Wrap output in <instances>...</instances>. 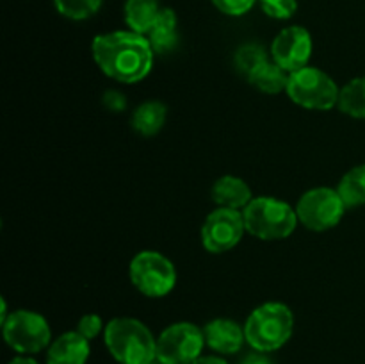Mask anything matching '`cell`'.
<instances>
[{
  "instance_id": "6da1fadb",
  "label": "cell",
  "mask_w": 365,
  "mask_h": 364,
  "mask_svg": "<svg viewBox=\"0 0 365 364\" xmlns=\"http://www.w3.org/2000/svg\"><path fill=\"white\" fill-rule=\"evenodd\" d=\"M93 59L96 66L123 84H135L150 74L153 52L148 38L134 31H116L93 39Z\"/></svg>"
},
{
  "instance_id": "7a4b0ae2",
  "label": "cell",
  "mask_w": 365,
  "mask_h": 364,
  "mask_svg": "<svg viewBox=\"0 0 365 364\" xmlns=\"http://www.w3.org/2000/svg\"><path fill=\"white\" fill-rule=\"evenodd\" d=\"M103 341L120 364H153L157 360V339L143 321L135 318H114L106 325Z\"/></svg>"
},
{
  "instance_id": "3957f363",
  "label": "cell",
  "mask_w": 365,
  "mask_h": 364,
  "mask_svg": "<svg viewBox=\"0 0 365 364\" xmlns=\"http://www.w3.org/2000/svg\"><path fill=\"white\" fill-rule=\"evenodd\" d=\"M246 343L255 352L271 353L287 345L294 332V314L282 302H266L255 307L245 321Z\"/></svg>"
},
{
  "instance_id": "277c9868",
  "label": "cell",
  "mask_w": 365,
  "mask_h": 364,
  "mask_svg": "<svg viewBox=\"0 0 365 364\" xmlns=\"http://www.w3.org/2000/svg\"><path fill=\"white\" fill-rule=\"evenodd\" d=\"M246 232L262 241L287 239L298 227L296 207L274 196H257L242 211Z\"/></svg>"
},
{
  "instance_id": "5b68a950",
  "label": "cell",
  "mask_w": 365,
  "mask_h": 364,
  "mask_svg": "<svg viewBox=\"0 0 365 364\" xmlns=\"http://www.w3.org/2000/svg\"><path fill=\"white\" fill-rule=\"evenodd\" d=\"M287 95L296 106L310 111H328L337 107L341 88L337 82L316 66H305L289 74Z\"/></svg>"
},
{
  "instance_id": "8992f818",
  "label": "cell",
  "mask_w": 365,
  "mask_h": 364,
  "mask_svg": "<svg viewBox=\"0 0 365 364\" xmlns=\"http://www.w3.org/2000/svg\"><path fill=\"white\" fill-rule=\"evenodd\" d=\"M128 275L134 288L148 298H163L170 295L177 284L175 264L155 250L135 253L128 266Z\"/></svg>"
},
{
  "instance_id": "52a82bcc",
  "label": "cell",
  "mask_w": 365,
  "mask_h": 364,
  "mask_svg": "<svg viewBox=\"0 0 365 364\" xmlns=\"http://www.w3.org/2000/svg\"><path fill=\"white\" fill-rule=\"evenodd\" d=\"M4 341L21 355H32L48 348L52 343V330L45 316L27 309L13 310L2 321Z\"/></svg>"
},
{
  "instance_id": "ba28073f",
  "label": "cell",
  "mask_w": 365,
  "mask_h": 364,
  "mask_svg": "<svg viewBox=\"0 0 365 364\" xmlns=\"http://www.w3.org/2000/svg\"><path fill=\"white\" fill-rule=\"evenodd\" d=\"M346 203L334 188H312L299 196L296 214L299 223L314 232H324L337 227L344 218Z\"/></svg>"
},
{
  "instance_id": "9c48e42d",
  "label": "cell",
  "mask_w": 365,
  "mask_h": 364,
  "mask_svg": "<svg viewBox=\"0 0 365 364\" xmlns=\"http://www.w3.org/2000/svg\"><path fill=\"white\" fill-rule=\"evenodd\" d=\"M203 328L191 321H178L164 328L157 338V363L191 364L205 348Z\"/></svg>"
},
{
  "instance_id": "30bf717a",
  "label": "cell",
  "mask_w": 365,
  "mask_h": 364,
  "mask_svg": "<svg viewBox=\"0 0 365 364\" xmlns=\"http://www.w3.org/2000/svg\"><path fill=\"white\" fill-rule=\"evenodd\" d=\"M246 232L242 211L217 207L202 225L203 248L210 253H225L241 243Z\"/></svg>"
},
{
  "instance_id": "8fae6325",
  "label": "cell",
  "mask_w": 365,
  "mask_h": 364,
  "mask_svg": "<svg viewBox=\"0 0 365 364\" xmlns=\"http://www.w3.org/2000/svg\"><path fill=\"white\" fill-rule=\"evenodd\" d=\"M312 49L310 32L302 25H291L282 29L271 43V59L287 74H292L309 66Z\"/></svg>"
},
{
  "instance_id": "7c38bea8",
  "label": "cell",
  "mask_w": 365,
  "mask_h": 364,
  "mask_svg": "<svg viewBox=\"0 0 365 364\" xmlns=\"http://www.w3.org/2000/svg\"><path fill=\"white\" fill-rule=\"evenodd\" d=\"M205 345L221 355H234L241 352L246 343L245 327L228 318H216L203 327Z\"/></svg>"
},
{
  "instance_id": "4fadbf2b",
  "label": "cell",
  "mask_w": 365,
  "mask_h": 364,
  "mask_svg": "<svg viewBox=\"0 0 365 364\" xmlns=\"http://www.w3.org/2000/svg\"><path fill=\"white\" fill-rule=\"evenodd\" d=\"M89 343L77 330L64 332L46 348V364H86L91 353Z\"/></svg>"
},
{
  "instance_id": "5bb4252c",
  "label": "cell",
  "mask_w": 365,
  "mask_h": 364,
  "mask_svg": "<svg viewBox=\"0 0 365 364\" xmlns=\"http://www.w3.org/2000/svg\"><path fill=\"white\" fill-rule=\"evenodd\" d=\"M212 200L217 207L245 211L253 200L252 188L248 182L235 175H223L212 186Z\"/></svg>"
},
{
  "instance_id": "9a60e30c",
  "label": "cell",
  "mask_w": 365,
  "mask_h": 364,
  "mask_svg": "<svg viewBox=\"0 0 365 364\" xmlns=\"http://www.w3.org/2000/svg\"><path fill=\"white\" fill-rule=\"evenodd\" d=\"M155 54H168L175 50L178 43V20L173 9L163 7L159 18L146 34Z\"/></svg>"
},
{
  "instance_id": "2e32d148",
  "label": "cell",
  "mask_w": 365,
  "mask_h": 364,
  "mask_svg": "<svg viewBox=\"0 0 365 364\" xmlns=\"http://www.w3.org/2000/svg\"><path fill=\"white\" fill-rule=\"evenodd\" d=\"M166 118V106L159 100H148V102H143L141 106L135 107V111L132 113V128L139 136L152 138V136L159 134L163 131Z\"/></svg>"
},
{
  "instance_id": "e0dca14e",
  "label": "cell",
  "mask_w": 365,
  "mask_h": 364,
  "mask_svg": "<svg viewBox=\"0 0 365 364\" xmlns=\"http://www.w3.org/2000/svg\"><path fill=\"white\" fill-rule=\"evenodd\" d=\"M160 11L163 7L159 0H127L123 9L125 24L130 31L146 36L159 18Z\"/></svg>"
},
{
  "instance_id": "ac0fdd59",
  "label": "cell",
  "mask_w": 365,
  "mask_h": 364,
  "mask_svg": "<svg viewBox=\"0 0 365 364\" xmlns=\"http://www.w3.org/2000/svg\"><path fill=\"white\" fill-rule=\"evenodd\" d=\"M346 207H360L365 203V164L346 171L335 188Z\"/></svg>"
},
{
  "instance_id": "d6986e66",
  "label": "cell",
  "mask_w": 365,
  "mask_h": 364,
  "mask_svg": "<svg viewBox=\"0 0 365 364\" xmlns=\"http://www.w3.org/2000/svg\"><path fill=\"white\" fill-rule=\"evenodd\" d=\"M248 81L262 93H267V95H278V93L287 89L289 74L271 59L269 63L260 66L255 74L250 75Z\"/></svg>"
},
{
  "instance_id": "ffe728a7",
  "label": "cell",
  "mask_w": 365,
  "mask_h": 364,
  "mask_svg": "<svg viewBox=\"0 0 365 364\" xmlns=\"http://www.w3.org/2000/svg\"><path fill=\"white\" fill-rule=\"evenodd\" d=\"M337 107L348 116L365 120V75L351 79L348 84L342 86Z\"/></svg>"
},
{
  "instance_id": "44dd1931",
  "label": "cell",
  "mask_w": 365,
  "mask_h": 364,
  "mask_svg": "<svg viewBox=\"0 0 365 364\" xmlns=\"http://www.w3.org/2000/svg\"><path fill=\"white\" fill-rule=\"evenodd\" d=\"M234 61L237 70L248 79L250 75L255 74L260 66L269 63L271 59L262 45H257V43H246V45L239 46V50L235 52Z\"/></svg>"
},
{
  "instance_id": "7402d4cb",
  "label": "cell",
  "mask_w": 365,
  "mask_h": 364,
  "mask_svg": "<svg viewBox=\"0 0 365 364\" xmlns=\"http://www.w3.org/2000/svg\"><path fill=\"white\" fill-rule=\"evenodd\" d=\"M53 6L70 20H88L102 6V0H53Z\"/></svg>"
},
{
  "instance_id": "603a6c76",
  "label": "cell",
  "mask_w": 365,
  "mask_h": 364,
  "mask_svg": "<svg viewBox=\"0 0 365 364\" xmlns=\"http://www.w3.org/2000/svg\"><path fill=\"white\" fill-rule=\"evenodd\" d=\"M267 16L274 20H287L294 16L298 9V0H257Z\"/></svg>"
},
{
  "instance_id": "cb8c5ba5",
  "label": "cell",
  "mask_w": 365,
  "mask_h": 364,
  "mask_svg": "<svg viewBox=\"0 0 365 364\" xmlns=\"http://www.w3.org/2000/svg\"><path fill=\"white\" fill-rule=\"evenodd\" d=\"M103 330H106L103 320L95 313L84 314V316H82L77 323V332L81 335H84L88 341H93L95 338H98L100 332H103Z\"/></svg>"
},
{
  "instance_id": "d4e9b609",
  "label": "cell",
  "mask_w": 365,
  "mask_h": 364,
  "mask_svg": "<svg viewBox=\"0 0 365 364\" xmlns=\"http://www.w3.org/2000/svg\"><path fill=\"white\" fill-rule=\"evenodd\" d=\"M217 9L228 16H242L248 13L257 0H210Z\"/></svg>"
},
{
  "instance_id": "484cf974",
  "label": "cell",
  "mask_w": 365,
  "mask_h": 364,
  "mask_svg": "<svg viewBox=\"0 0 365 364\" xmlns=\"http://www.w3.org/2000/svg\"><path fill=\"white\" fill-rule=\"evenodd\" d=\"M103 106L113 111V113H121L127 107V98H125L123 93L116 91V89H109L103 95Z\"/></svg>"
},
{
  "instance_id": "4316f807",
  "label": "cell",
  "mask_w": 365,
  "mask_h": 364,
  "mask_svg": "<svg viewBox=\"0 0 365 364\" xmlns=\"http://www.w3.org/2000/svg\"><path fill=\"white\" fill-rule=\"evenodd\" d=\"M239 364H273V363H271V359L266 355V353L253 352L250 353V355H246Z\"/></svg>"
},
{
  "instance_id": "83f0119b",
  "label": "cell",
  "mask_w": 365,
  "mask_h": 364,
  "mask_svg": "<svg viewBox=\"0 0 365 364\" xmlns=\"http://www.w3.org/2000/svg\"><path fill=\"white\" fill-rule=\"evenodd\" d=\"M191 364H228L223 357H217V355H202L198 357L196 360H192Z\"/></svg>"
},
{
  "instance_id": "f1b7e54d",
  "label": "cell",
  "mask_w": 365,
  "mask_h": 364,
  "mask_svg": "<svg viewBox=\"0 0 365 364\" xmlns=\"http://www.w3.org/2000/svg\"><path fill=\"white\" fill-rule=\"evenodd\" d=\"M9 364H39L38 360L34 359V357H31V355H16V357H13V359L9 360Z\"/></svg>"
}]
</instances>
